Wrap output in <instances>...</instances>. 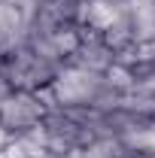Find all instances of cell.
<instances>
[{
	"label": "cell",
	"instance_id": "1",
	"mask_svg": "<svg viewBox=\"0 0 155 158\" xmlns=\"http://www.w3.org/2000/svg\"><path fill=\"white\" fill-rule=\"evenodd\" d=\"M64 70L58 61L46 58L43 52H40L37 46H21L15 55H9V58L3 61V76L12 82V88H19V91H46V88H52V82L58 79V73Z\"/></svg>",
	"mask_w": 155,
	"mask_h": 158
},
{
	"label": "cell",
	"instance_id": "2",
	"mask_svg": "<svg viewBox=\"0 0 155 158\" xmlns=\"http://www.w3.org/2000/svg\"><path fill=\"white\" fill-rule=\"evenodd\" d=\"M107 79L100 73H91V70H82V67H64L58 73V79L52 82V88L40 91L49 110L52 106H94L97 94L103 91Z\"/></svg>",
	"mask_w": 155,
	"mask_h": 158
},
{
	"label": "cell",
	"instance_id": "3",
	"mask_svg": "<svg viewBox=\"0 0 155 158\" xmlns=\"http://www.w3.org/2000/svg\"><path fill=\"white\" fill-rule=\"evenodd\" d=\"M49 113V103L43 94L37 91H12L9 98L0 103V128L9 134V137H21V134H31L43 125V118Z\"/></svg>",
	"mask_w": 155,
	"mask_h": 158
},
{
	"label": "cell",
	"instance_id": "4",
	"mask_svg": "<svg viewBox=\"0 0 155 158\" xmlns=\"http://www.w3.org/2000/svg\"><path fill=\"white\" fill-rule=\"evenodd\" d=\"M119 61V55L113 52V46L107 43V40L100 37V34H91V31H85V40H82V46H79V52L73 55V67H82V70H91V73H107L113 64Z\"/></svg>",
	"mask_w": 155,
	"mask_h": 158
},
{
	"label": "cell",
	"instance_id": "5",
	"mask_svg": "<svg viewBox=\"0 0 155 158\" xmlns=\"http://www.w3.org/2000/svg\"><path fill=\"white\" fill-rule=\"evenodd\" d=\"M128 0H82L79 6V24L91 34H107L122 15Z\"/></svg>",
	"mask_w": 155,
	"mask_h": 158
},
{
	"label": "cell",
	"instance_id": "6",
	"mask_svg": "<svg viewBox=\"0 0 155 158\" xmlns=\"http://www.w3.org/2000/svg\"><path fill=\"white\" fill-rule=\"evenodd\" d=\"M82 155L85 158H128L131 155V149H128V143L122 137H97L91 140L85 149H82Z\"/></svg>",
	"mask_w": 155,
	"mask_h": 158
},
{
	"label": "cell",
	"instance_id": "7",
	"mask_svg": "<svg viewBox=\"0 0 155 158\" xmlns=\"http://www.w3.org/2000/svg\"><path fill=\"white\" fill-rule=\"evenodd\" d=\"M12 91H15V88H12V82H9V79H6L3 73H0V103H3V100L9 98Z\"/></svg>",
	"mask_w": 155,
	"mask_h": 158
},
{
	"label": "cell",
	"instance_id": "8",
	"mask_svg": "<svg viewBox=\"0 0 155 158\" xmlns=\"http://www.w3.org/2000/svg\"><path fill=\"white\" fill-rule=\"evenodd\" d=\"M128 158H155V149H146V152H131Z\"/></svg>",
	"mask_w": 155,
	"mask_h": 158
},
{
	"label": "cell",
	"instance_id": "9",
	"mask_svg": "<svg viewBox=\"0 0 155 158\" xmlns=\"http://www.w3.org/2000/svg\"><path fill=\"white\" fill-rule=\"evenodd\" d=\"M0 73H3V58H0Z\"/></svg>",
	"mask_w": 155,
	"mask_h": 158
}]
</instances>
